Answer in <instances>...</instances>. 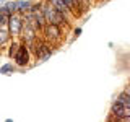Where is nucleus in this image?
Listing matches in <instances>:
<instances>
[{"instance_id": "obj_1", "label": "nucleus", "mask_w": 130, "mask_h": 122, "mask_svg": "<svg viewBox=\"0 0 130 122\" xmlns=\"http://www.w3.org/2000/svg\"><path fill=\"white\" fill-rule=\"evenodd\" d=\"M41 10H42L44 13V18H46L47 23H52V24H57V26H60L62 29H70L72 26V21L67 18L65 15H62L57 8L52 5L51 2H46V0H42V5H41Z\"/></svg>"}, {"instance_id": "obj_2", "label": "nucleus", "mask_w": 130, "mask_h": 122, "mask_svg": "<svg viewBox=\"0 0 130 122\" xmlns=\"http://www.w3.org/2000/svg\"><path fill=\"white\" fill-rule=\"evenodd\" d=\"M41 38L46 39L49 44H52L54 47H59L63 41V29L57 24L46 23V26L41 29Z\"/></svg>"}, {"instance_id": "obj_3", "label": "nucleus", "mask_w": 130, "mask_h": 122, "mask_svg": "<svg viewBox=\"0 0 130 122\" xmlns=\"http://www.w3.org/2000/svg\"><path fill=\"white\" fill-rule=\"evenodd\" d=\"M57 47H54L52 44H49L46 39H42L39 36V39L34 42V47H32V55H34V60L38 62H46L52 57Z\"/></svg>"}, {"instance_id": "obj_4", "label": "nucleus", "mask_w": 130, "mask_h": 122, "mask_svg": "<svg viewBox=\"0 0 130 122\" xmlns=\"http://www.w3.org/2000/svg\"><path fill=\"white\" fill-rule=\"evenodd\" d=\"M11 60H13V64L18 68H28L31 65V60H34V55H32L31 49L28 47L24 42H21V46H20L18 51L13 54Z\"/></svg>"}, {"instance_id": "obj_5", "label": "nucleus", "mask_w": 130, "mask_h": 122, "mask_svg": "<svg viewBox=\"0 0 130 122\" xmlns=\"http://www.w3.org/2000/svg\"><path fill=\"white\" fill-rule=\"evenodd\" d=\"M23 26H24V21H23V15L21 13H11L10 15V20H8V31H10L11 38H20V34H21L23 31Z\"/></svg>"}, {"instance_id": "obj_6", "label": "nucleus", "mask_w": 130, "mask_h": 122, "mask_svg": "<svg viewBox=\"0 0 130 122\" xmlns=\"http://www.w3.org/2000/svg\"><path fill=\"white\" fill-rule=\"evenodd\" d=\"M127 116V108L124 104H120L119 101L114 99L111 104V109H109V119L111 120H122Z\"/></svg>"}, {"instance_id": "obj_7", "label": "nucleus", "mask_w": 130, "mask_h": 122, "mask_svg": "<svg viewBox=\"0 0 130 122\" xmlns=\"http://www.w3.org/2000/svg\"><path fill=\"white\" fill-rule=\"evenodd\" d=\"M11 34H10V31H8V28L7 26H0V47L5 51V49L8 47V44L11 42Z\"/></svg>"}, {"instance_id": "obj_8", "label": "nucleus", "mask_w": 130, "mask_h": 122, "mask_svg": "<svg viewBox=\"0 0 130 122\" xmlns=\"http://www.w3.org/2000/svg\"><path fill=\"white\" fill-rule=\"evenodd\" d=\"M32 3H34V0H16V8H18V13L24 15L26 11H31Z\"/></svg>"}, {"instance_id": "obj_9", "label": "nucleus", "mask_w": 130, "mask_h": 122, "mask_svg": "<svg viewBox=\"0 0 130 122\" xmlns=\"http://www.w3.org/2000/svg\"><path fill=\"white\" fill-rule=\"evenodd\" d=\"M16 65L13 62H5V64H2L0 65V75H5V77H10V75H13V73L16 72Z\"/></svg>"}, {"instance_id": "obj_10", "label": "nucleus", "mask_w": 130, "mask_h": 122, "mask_svg": "<svg viewBox=\"0 0 130 122\" xmlns=\"http://www.w3.org/2000/svg\"><path fill=\"white\" fill-rule=\"evenodd\" d=\"M20 46H21V39H20V38H13V39H11V42L8 44V47H7V55H8V59H11V57H13V54L18 51Z\"/></svg>"}, {"instance_id": "obj_11", "label": "nucleus", "mask_w": 130, "mask_h": 122, "mask_svg": "<svg viewBox=\"0 0 130 122\" xmlns=\"http://www.w3.org/2000/svg\"><path fill=\"white\" fill-rule=\"evenodd\" d=\"M65 3H67V7L70 8L72 15L75 16V18H80L81 16V11H80V5H78V0H63Z\"/></svg>"}, {"instance_id": "obj_12", "label": "nucleus", "mask_w": 130, "mask_h": 122, "mask_svg": "<svg viewBox=\"0 0 130 122\" xmlns=\"http://www.w3.org/2000/svg\"><path fill=\"white\" fill-rule=\"evenodd\" d=\"M116 101H119V103H120V104H124L125 108H128V106H130V96L127 95V91H125V89H122L120 93H117Z\"/></svg>"}, {"instance_id": "obj_13", "label": "nucleus", "mask_w": 130, "mask_h": 122, "mask_svg": "<svg viewBox=\"0 0 130 122\" xmlns=\"http://www.w3.org/2000/svg\"><path fill=\"white\" fill-rule=\"evenodd\" d=\"M3 5H5V8H7V11L8 13H16V11H18V8H16V0H7L5 3H3Z\"/></svg>"}, {"instance_id": "obj_14", "label": "nucleus", "mask_w": 130, "mask_h": 122, "mask_svg": "<svg viewBox=\"0 0 130 122\" xmlns=\"http://www.w3.org/2000/svg\"><path fill=\"white\" fill-rule=\"evenodd\" d=\"M81 26H76V28H73V36H75V38H78V36L81 34Z\"/></svg>"}, {"instance_id": "obj_15", "label": "nucleus", "mask_w": 130, "mask_h": 122, "mask_svg": "<svg viewBox=\"0 0 130 122\" xmlns=\"http://www.w3.org/2000/svg\"><path fill=\"white\" fill-rule=\"evenodd\" d=\"M124 89H125V91H127V95L130 96V83H128V85H127V86H125Z\"/></svg>"}, {"instance_id": "obj_16", "label": "nucleus", "mask_w": 130, "mask_h": 122, "mask_svg": "<svg viewBox=\"0 0 130 122\" xmlns=\"http://www.w3.org/2000/svg\"><path fill=\"white\" fill-rule=\"evenodd\" d=\"M2 55H3V49L0 47V57H2Z\"/></svg>"}, {"instance_id": "obj_17", "label": "nucleus", "mask_w": 130, "mask_h": 122, "mask_svg": "<svg viewBox=\"0 0 130 122\" xmlns=\"http://www.w3.org/2000/svg\"><path fill=\"white\" fill-rule=\"evenodd\" d=\"M7 2V0H0V5H2V3H5Z\"/></svg>"}, {"instance_id": "obj_18", "label": "nucleus", "mask_w": 130, "mask_h": 122, "mask_svg": "<svg viewBox=\"0 0 130 122\" xmlns=\"http://www.w3.org/2000/svg\"><path fill=\"white\" fill-rule=\"evenodd\" d=\"M46 2H51V3H52V2H54V0H46Z\"/></svg>"}]
</instances>
